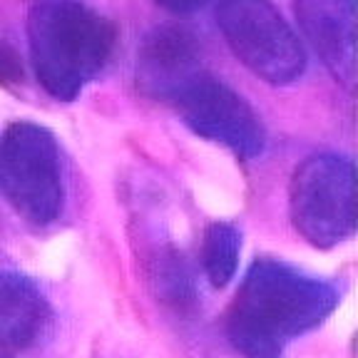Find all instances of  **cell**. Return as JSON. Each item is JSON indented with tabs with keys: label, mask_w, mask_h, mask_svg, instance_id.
Returning <instances> with one entry per match:
<instances>
[{
	"label": "cell",
	"mask_w": 358,
	"mask_h": 358,
	"mask_svg": "<svg viewBox=\"0 0 358 358\" xmlns=\"http://www.w3.org/2000/svg\"><path fill=\"white\" fill-rule=\"evenodd\" d=\"M336 303L331 284L276 259H259L227 311V336L244 358H279L294 338L324 324Z\"/></svg>",
	"instance_id": "obj_1"
},
{
	"label": "cell",
	"mask_w": 358,
	"mask_h": 358,
	"mask_svg": "<svg viewBox=\"0 0 358 358\" xmlns=\"http://www.w3.org/2000/svg\"><path fill=\"white\" fill-rule=\"evenodd\" d=\"M117 28L85 0H35L28 48L35 78L50 97L70 102L110 62Z\"/></svg>",
	"instance_id": "obj_2"
},
{
	"label": "cell",
	"mask_w": 358,
	"mask_h": 358,
	"mask_svg": "<svg viewBox=\"0 0 358 358\" xmlns=\"http://www.w3.org/2000/svg\"><path fill=\"white\" fill-rule=\"evenodd\" d=\"M0 192L25 222L48 227L62 212L60 150L52 132L35 122H13L0 137Z\"/></svg>",
	"instance_id": "obj_3"
},
{
	"label": "cell",
	"mask_w": 358,
	"mask_h": 358,
	"mask_svg": "<svg viewBox=\"0 0 358 358\" xmlns=\"http://www.w3.org/2000/svg\"><path fill=\"white\" fill-rule=\"evenodd\" d=\"M294 229L319 249H331L356 231V169L341 155H313L289 185Z\"/></svg>",
	"instance_id": "obj_4"
},
{
	"label": "cell",
	"mask_w": 358,
	"mask_h": 358,
	"mask_svg": "<svg viewBox=\"0 0 358 358\" xmlns=\"http://www.w3.org/2000/svg\"><path fill=\"white\" fill-rule=\"evenodd\" d=\"M217 25L231 52L268 85L296 83L306 70V50L268 0H219Z\"/></svg>",
	"instance_id": "obj_5"
},
{
	"label": "cell",
	"mask_w": 358,
	"mask_h": 358,
	"mask_svg": "<svg viewBox=\"0 0 358 358\" xmlns=\"http://www.w3.org/2000/svg\"><path fill=\"white\" fill-rule=\"evenodd\" d=\"M169 105L192 132L227 147L239 159H254L266 147V129L257 110L209 73L189 80Z\"/></svg>",
	"instance_id": "obj_6"
},
{
	"label": "cell",
	"mask_w": 358,
	"mask_h": 358,
	"mask_svg": "<svg viewBox=\"0 0 358 358\" xmlns=\"http://www.w3.org/2000/svg\"><path fill=\"white\" fill-rule=\"evenodd\" d=\"M303 38L336 83L356 87V0H296Z\"/></svg>",
	"instance_id": "obj_7"
},
{
	"label": "cell",
	"mask_w": 358,
	"mask_h": 358,
	"mask_svg": "<svg viewBox=\"0 0 358 358\" xmlns=\"http://www.w3.org/2000/svg\"><path fill=\"white\" fill-rule=\"evenodd\" d=\"M201 73L199 45L189 30L177 25L155 28L140 45L137 83L155 100L172 102L179 90Z\"/></svg>",
	"instance_id": "obj_8"
},
{
	"label": "cell",
	"mask_w": 358,
	"mask_h": 358,
	"mask_svg": "<svg viewBox=\"0 0 358 358\" xmlns=\"http://www.w3.org/2000/svg\"><path fill=\"white\" fill-rule=\"evenodd\" d=\"M52 308L40 286L17 271H0V348L22 351L45 338Z\"/></svg>",
	"instance_id": "obj_9"
},
{
	"label": "cell",
	"mask_w": 358,
	"mask_h": 358,
	"mask_svg": "<svg viewBox=\"0 0 358 358\" xmlns=\"http://www.w3.org/2000/svg\"><path fill=\"white\" fill-rule=\"evenodd\" d=\"M241 254V234L231 222H214L201 239V266L209 284L224 289L236 274Z\"/></svg>",
	"instance_id": "obj_10"
},
{
	"label": "cell",
	"mask_w": 358,
	"mask_h": 358,
	"mask_svg": "<svg viewBox=\"0 0 358 358\" xmlns=\"http://www.w3.org/2000/svg\"><path fill=\"white\" fill-rule=\"evenodd\" d=\"M25 70H22V60L17 50L8 40L0 38V87H17L22 85Z\"/></svg>",
	"instance_id": "obj_11"
},
{
	"label": "cell",
	"mask_w": 358,
	"mask_h": 358,
	"mask_svg": "<svg viewBox=\"0 0 358 358\" xmlns=\"http://www.w3.org/2000/svg\"><path fill=\"white\" fill-rule=\"evenodd\" d=\"M152 3H157V6L169 13L185 15V13H194V10H199V8H204L209 0H152Z\"/></svg>",
	"instance_id": "obj_12"
}]
</instances>
